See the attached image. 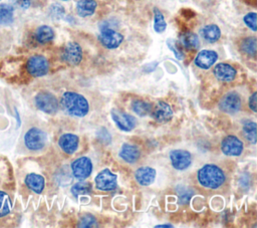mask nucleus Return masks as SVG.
Instances as JSON below:
<instances>
[{
  "mask_svg": "<svg viewBox=\"0 0 257 228\" xmlns=\"http://www.w3.org/2000/svg\"><path fill=\"white\" fill-rule=\"evenodd\" d=\"M49 69V60L41 53H32L26 57L7 54L0 58V79L13 86L23 85L29 79L44 76Z\"/></svg>",
  "mask_w": 257,
  "mask_h": 228,
  "instance_id": "nucleus-1",
  "label": "nucleus"
},
{
  "mask_svg": "<svg viewBox=\"0 0 257 228\" xmlns=\"http://www.w3.org/2000/svg\"><path fill=\"white\" fill-rule=\"evenodd\" d=\"M16 183L11 161L7 156L0 154V228L17 227L19 224Z\"/></svg>",
  "mask_w": 257,
  "mask_h": 228,
  "instance_id": "nucleus-2",
  "label": "nucleus"
},
{
  "mask_svg": "<svg viewBox=\"0 0 257 228\" xmlns=\"http://www.w3.org/2000/svg\"><path fill=\"white\" fill-rule=\"evenodd\" d=\"M47 141V133L42 128L30 126L23 131L19 145H21V149L24 152L37 153L45 148Z\"/></svg>",
  "mask_w": 257,
  "mask_h": 228,
  "instance_id": "nucleus-3",
  "label": "nucleus"
},
{
  "mask_svg": "<svg viewBox=\"0 0 257 228\" xmlns=\"http://www.w3.org/2000/svg\"><path fill=\"white\" fill-rule=\"evenodd\" d=\"M59 106L67 115L76 118L84 117L89 110V104L86 98L82 94L73 91H66L61 95Z\"/></svg>",
  "mask_w": 257,
  "mask_h": 228,
  "instance_id": "nucleus-4",
  "label": "nucleus"
},
{
  "mask_svg": "<svg viewBox=\"0 0 257 228\" xmlns=\"http://www.w3.org/2000/svg\"><path fill=\"white\" fill-rule=\"evenodd\" d=\"M197 180L204 188L218 189L225 183L226 175L217 165L207 164L198 171Z\"/></svg>",
  "mask_w": 257,
  "mask_h": 228,
  "instance_id": "nucleus-5",
  "label": "nucleus"
},
{
  "mask_svg": "<svg viewBox=\"0 0 257 228\" xmlns=\"http://www.w3.org/2000/svg\"><path fill=\"white\" fill-rule=\"evenodd\" d=\"M32 102L36 109L47 115H55L59 108L57 97L46 89L38 90L32 97Z\"/></svg>",
  "mask_w": 257,
  "mask_h": 228,
  "instance_id": "nucleus-6",
  "label": "nucleus"
},
{
  "mask_svg": "<svg viewBox=\"0 0 257 228\" xmlns=\"http://www.w3.org/2000/svg\"><path fill=\"white\" fill-rule=\"evenodd\" d=\"M98 40L101 43V45L105 48L114 49L120 45V43L123 40V36L112 28L104 27L100 30Z\"/></svg>",
  "mask_w": 257,
  "mask_h": 228,
  "instance_id": "nucleus-7",
  "label": "nucleus"
},
{
  "mask_svg": "<svg viewBox=\"0 0 257 228\" xmlns=\"http://www.w3.org/2000/svg\"><path fill=\"white\" fill-rule=\"evenodd\" d=\"M61 58L69 65H77L82 59V49L77 42L70 41L62 49Z\"/></svg>",
  "mask_w": 257,
  "mask_h": 228,
  "instance_id": "nucleus-8",
  "label": "nucleus"
},
{
  "mask_svg": "<svg viewBox=\"0 0 257 228\" xmlns=\"http://www.w3.org/2000/svg\"><path fill=\"white\" fill-rule=\"evenodd\" d=\"M242 105V99L240 95L235 91L226 93L219 102V108L226 113H236L240 110Z\"/></svg>",
  "mask_w": 257,
  "mask_h": 228,
  "instance_id": "nucleus-9",
  "label": "nucleus"
},
{
  "mask_svg": "<svg viewBox=\"0 0 257 228\" xmlns=\"http://www.w3.org/2000/svg\"><path fill=\"white\" fill-rule=\"evenodd\" d=\"M71 171L74 177L78 180L88 178L92 172V163L87 157H80L71 163Z\"/></svg>",
  "mask_w": 257,
  "mask_h": 228,
  "instance_id": "nucleus-10",
  "label": "nucleus"
},
{
  "mask_svg": "<svg viewBox=\"0 0 257 228\" xmlns=\"http://www.w3.org/2000/svg\"><path fill=\"white\" fill-rule=\"evenodd\" d=\"M116 175L110 172L109 169H104L100 171L95 179V187L101 191H112L116 188Z\"/></svg>",
  "mask_w": 257,
  "mask_h": 228,
  "instance_id": "nucleus-11",
  "label": "nucleus"
},
{
  "mask_svg": "<svg viewBox=\"0 0 257 228\" xmlns=\"http://www.w3.org/2000/svg\"><path fill=\"white\" fill-rule=\"evenodd\" d=\"M222 152L230 157L240 156L243 152V143L234 135L226 136L221 143Z\"/></svg>",
  "mask_w": 257,
  "mask_h": 228,
  "instance_id": "nucleus-12",
  "label": "nucleus"
},
{
  "mask_svg": "<svg viewBox=\"0 0 257 228\" xmlns=\"http://www.w3.org/2000/svg\"><path fill=\"white\" fill-rule=\"evenodd\" d=\"M170 160L176 170L183 171L192 164V155L186 150H173L170 153Z\"/></svg>",
  "mask_w": 257,
  "mask_h": 228,
  "instance_id": "nucleus-13",
  "label": "nucleus"
},
{
  "mask_svg": "<svg viewBox=\"0 0 257 228\" xmlns=\"http://www.w3.org/2000/svg\"><path fill=\"white\" fill-rule=\"evenodd\" d=\"M110 116L115 123V125L124 132H131L136 127V119L125 112L119 111L117 109H111Z\"/></svg>",
  "mask_w": 257,
  "mask_h": 228,
  "instance_id": "nucleus-14",
  "label": "nucleus"
},
{
  "mask_svg": "<svg viewBox=\"0 0 257 228\" xmlns=\"http://www.w3.org/2000/svg\"><path fill=\"white\" fill-rule=\"evenodd\" d=\"M151 112H152L153 119L156 122L161 123V124L167 123V122L171 121L173 118L172 107L170 106L169 103H167L166 101H163V100L158 101L155 104L154 108L151 110Z\"/></svg>",
  "mask_w": 257,
  "mask_h": 228,
  "instance_id": "nucleus-15",
  "label": "nucleus"
},
{
  "mask_svg": "<svg viewBox=\"0 0 257 228\" xmlns=\"http://www.w3.org/2000/svg\"><path fill=\"white\" fill-rule=\"evenodd\" d=\"M24 185L26 188L36 194L42 193L45 187V179L38 173H28L24 177Z\"/></svg>",
  "mask_w": 257,
  "mask_h": 228,
  "instance_id": "nucleus-16",
  "label": "nucleus"
},
{
  "mask_svg": "<svg viewBox=\"0 0 257 228\" xmlns=\"http://www.w3.org/2000/svg\"><path fill=\"white\" fill-rule=\"evenodd\" d=\"M217 59H218V53L216 51L204 49L197 54L194 62L196 66H198L199 68L209 69L213 64H215Z\"/></svg>",
  "mask_w": 257,
  "mask_h": 228,
  "instance_id": "nucleus-17",
  "label": "nucleus"
},
{
  "mask_svg": "<svg viewBox=\"0 0 257 228\" xmlns=\"http://www.w3.org/2000/svg\"><path fill=\"white\" fill-rule=\"evenodd\" d=\"M213 73L218 80L227 82L235 79L237 71L232 65L225 62H220L215 65L213 69Z\"/></svg>",
  "mask_w": 257,
  "mask_h": 228,
  "instance_id": "nucleus-18",
  "label": "nucleus"
},
{
  "mask_svg": "<svg viewBox=\"0 0 257 228\" xmlns=\"http://www.w3.org/2000/svg\"><path fill=\"white\" fill-rule=\"evenodd\" d=\"M78 143L79 138L76 135L70 133L63 134L58 139V146L64 153L68 155H72L77 150Z\"/></svg>",
  "mask_w": 257,
  "mask_h": 228,
  "instance_id": "nucleus-19",
  "label": "nucleus"
},
{
  "mask_svg": "<svg viewBox=\"0 0 257 228\" xmlns=\"http://www.w3.org/2000/svg\"><path fill=\"white\" fill-rule=\"evenodd\" d=\"M118 156L124 162L134 164L139 160V158L141 156V152L137 146L128 144V143H124L119 150Z\"/></svg>",
  "mask_w": 257,
  "mask_h": 228,
  "instance_id": "nucleus-20",
  "label": "nucleus"
},
{
  "mask_svg": "<svg viewBox=\"0 0 257 228\" xmlns=\"http://www.w3.org/2000/svg\"><path fill=\"white\" fill-rule=\"evenodd\" d=\"M135 178L140 185L149 186L156 179V170L151 167H141L135 172Z\"/></svg>",
  "mask_w": 257,
  "mask_h": 228,
  "instance_id": "nucleus-21",
  "label": "nucleus"
},
{
  "mask_svg": "<svg viewBox=\"0 0 257 228\" xmlns=\"http://www.w3.org/2000/svg\"><path fill=\"white\" fill-rule=\"evenodd\" d=\"M33 38L38 44H46L54 38V31L48 25H41L34 30Z\"/></svg>",
  "mask_w": 257,
  "mask_h": 228,
  "instance_id": "nucleus-22",
  "label": "nucleus"
},
{
  "mask_svg": "<svg viewBox=\"0 0 257 228\" xmlns=\"http://www.w3.org/2000/svg\"><path fill=\"white\" fill-rule=\"evenodd\" d=\"M97 7L95 0H78L76 2V13L80 17L91 16Z\"/></svg>",
  "mask_w": 257,
  "mask_h": 228,
  "instance_id": "nucleus-23",
  "label": "nucleus"
},
{
  "mask_svg": "<svg viewBox=\"0 0 257 228\" xmlns=\"http://www.w3.org/2000/svg\"><path fill=\"white\" fill-rule=\"evenodd\" d=\"M201 35L207 42L214 43L221 37V30L216 24H208L201 29Z\"/></svg>",
  "mask_w": 257,
  "mask_h": 228,
  "instance_id": "nucleus-24",
  "label": "nucleus"
},
{
  "mask_svg": "<svg viewBox=\"0 0 257 228\" xmlns=\"http://www.w3.org/2000/svg\"><path fill=\"white\" fill-rule=\"evenodd\" d=\"M180 41L182 45L187 49H197L200 44L198 35L192 31H186L182 33L180 36Z\"/></svg>",
  "mask_w": 257,
  "mask_h": 228,
  "instance_id": "nucleus-25",
  "label": "nucleus"
},
{
  "mask_svg": "<svg viewBox=\"0 0 257 228\" xmlns=\"http://www.w3.org/2000/svg\"><path fill=\"white\" fill-rule=\"evenodd\" d=\"M14 9L9 4H0V25L6 26L12 23Z\"/></svg>",
  "mask_w": 257,
  "mask_h": 228,
  "instance_id": "nucleus-26",
  "label": "nucleus"
},
{
  "mask_svg": "<svg viewBox=\"0 0 257 228\" xmlns=\"http://www.w3.org/2000/svg\"><path fill=\"white\" fill-rule=\"evenodd\" d=\"M241 50L250 56H255L256 54V48H257V41L256 37L251 36V37H246L241 41L240 44Z\"/></svg>",
  "mask_w": 257,
  "mask_h": 228,
  "instance_id": "nucleus-27",
  "label": "nucleus"
},
{
  "mask_svg": "<svg viewBox=\"0 0 257 228\" xmlns=\"http://www.w3.org/2000/svg\"><path fill=\"white\" fill-rule=\"evenodd\" d=\"M132 109L140 117L148 116L152 110V105L142 99H136L132 102Z\"/></svg>",
  "mask_w": 257,
  "mask_h": 228,
  "instance_id": "nucleus-28",
  "label": "nucleus"
},
{
  "mask_svg": "<svg viewBox=\"0 0 257 228\" xmlns=\"http://www.w3.org/2000/svg\"><path fill=\"white\" fill-rule=\"evenodd\" d=\"M167 23L165 21L163 13L158 9L154 8V29L158 33H162L166 30Z\"/></svg>",
  "mask_w": 257,
  "mask_h": 228,
  "instance_id": "nucleus-29",
  "label": "nucleus"
},
{
  "mask_svg": "<svg viewBox=\"0 0 257 228\" xmlns=\"http://www.w3.org/2000/svg\"><path fill=\"white\" fill-rule=\"evenodd\" d=\"M243 134L244 137L249 141L251 144L256 143V123L255 122H248L243 126Z\"/></svg>",
  "mask_w": 257,
  "mask_h": 228,
  "instance_id": "nucleus-30",
  "label": "nucleus"
},
{
  "mask_svg": "<svg viewBox=\"0 0 257 228\" xmlns=\"http://www.w3.org/2000/svg\"><path fill=\"white\" fill-rule=\"evenodd\" d=\"M91 191V186L88 182L85 181H81L78 183H75L72 187H71V193L77 198L80 195H85L88 194Z\"/></svg>",
  "mask_w": 257,
  "mask_h": 228,
  "instance_id": "nucleus-31",
  "label": "nucleus"
},
{
  "mask_svg": "<svg viewBox=\"0 0 257 228\" xmlns=\"http://www.w3.org/2000/svg\"><path fill=\"white\" fill-rule=\"evenodd\" d=\"M94 226H96V219L90 214L83 215L79 220L78 227L87 228V227H94Z\"/></svg>",
  "mask_w": 257,
  "mask_h": 228,
  "instance_id": "nucleus-32",
  "label": "nucleus"
},
{
  "mask_svg": "<svg viewBox=\"0 0 257 228\" xmlns=\"http://www.w3.org/2000/svg\"><path fill=\"white\" fill-rule=\"evenodd\" d=\"M256 16L257 14L255 12H250L244 16V22L245 24L252 30L256 31L257 30V24H256Z\"/></svg>",
  "mask_w": 257,
  "mask_h": 228,
  "instance_id": "nucleus-33",
  "label": "nucleus"
},
{
  "mask_svg": "<svg viewBox=\"0 0 257 228\" xmlns=\"http://www.w3.org/2000/svg\"><path fill=\"white\" fill-rule=\"evenodd\" d=\"M193 195V192L191 190H183V192L180 194V197H179V201L181 204L185 205V204H188L191 197Z\"/></svg>",
  "mask_w": 257,
  "mask_h": 228,
  "instance_id": "nucleus-34",
  "label": "nucleus"
},
{
  "mask_svg": "<svg viewBox=\"0 0 257 228\" xmlns=\"http://www.w3.org/2000/svg\"><path fill=\"white\" fill-rule=\"evenodd\" d=\"M51 10L53 11V15L55 17H57V18L61 17L65 13L63 7L61 5H59V4H53L52 7H51Z\"/></svg>",
  "mask_w": 257,
  "mask_h": 228,
  "instance_id": "nucleus-35",
  "label": "nucleus"
},
{
  "mask_svg": "<svg viewBox=\"0 0 257 228\" xmlns=\"http://www.w3.org/2000/svg\"><path fill=\"white\" fill-rule=\"evenodd\" d=\"M248 105L254 112L257 111V92L252 93V95L249 97Z\"/></svg>",
  "mask_w": 257,
  "mask_h": 228,
  "instance_id": "nucleus-36",
  "label": "nucleus"
},
{
  "mask_svg": "<svg viewBox=\"0 0 257 228\" xmlns=\"http://www.w3.org/2000/svg\"><path fill=\"white\" fill-rule=\"evenodd\" d=\"M168 45H169V47L174 51L176 57H178L179 59H182L183 55H182V53H181L178 49H176V47H175V45H174V41H173V40H168Z\"/></svg>",
  "mask_w": 257,
  "mask_h": 228,
  "instance_id": "nucleus-37",
  "label": "nucleus"
},
{
  "mask_svg": "<svg viewBox=\"0 0 257 228\" xmlns=\"http://www.w3.org/2000/svg\"><path fill=\"white\" fill-rule=\"evenodd\" d=\"M156 227L157 228H160V227H170V228H172L173 225H171V224H162V225H157Z\"/></svg>",
  "mask_w": 257,
  "mask_h": 228,
  "instance_id": "nucleus-38",
  "label": "nucleus"
},
{
  "mask_svg": "<svg viewBox=\"0 0 257 228\" xmlns=\"http://www.w3.org/2000/svg\"><path fill=\"white\" fill-rule=\"evenodd\" d=\"M63 1H66V0H63Z\"/></svg>",
  "mask_w": 257,
  "mask_h": 228,
  "instance_id": "nucleus-39",
  "label": "nucleus"
},
{
  "mask_svg": "<svg viewBox=\"0 0 257 228\" xmlns=\"http://www.w3.org/2000/svg\"><path fill=\"white\" fill-rule=\"evenodd\" d=\"M0 1H1V0H0Z\"/></svg>",
  "mask_w": 257,
  "mask_h": 228,
  "instance_id": "nucleus-40",
  "label": "nucleus"
}]
</instances>
